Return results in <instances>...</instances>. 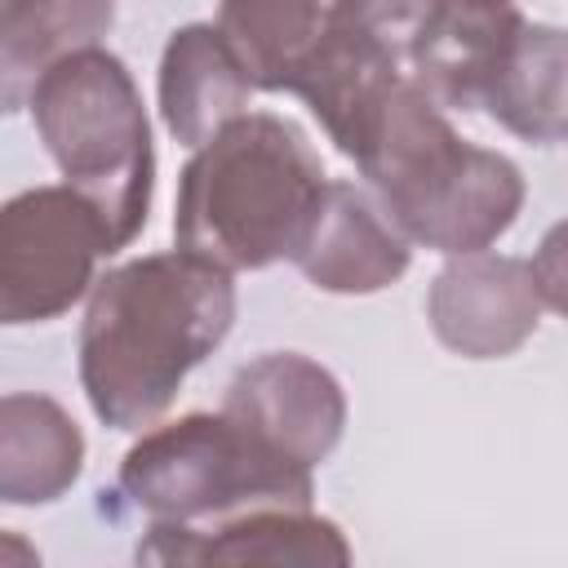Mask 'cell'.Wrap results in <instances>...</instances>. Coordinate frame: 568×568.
Here are the masks:
<instances>
[{"label": "cell", "mask_w": 568, "mask_h": 568, "mask_svg": "<svg viewBox=\"0 0 568 568\" xmlns=\"http://www.w3.org/2000/svg\"><path fill=\"white\" fill-rule=\"evenodd\" d=\"M27 111L62 182L106 217L115 248L133 244L151 217L155 142L124 58L102 44L62 58L36 80Z\"/></svg>", "instance_id": "cell-4"}, {"label": "cell", "mask_w": 568, "mask_h": 568, "mask_svg": "<svg viewBox=\"0 0 568 568\" xmlns=\"http://www.w3.org/2000/svg\"><path fill=\"white\" fill-rule=\"evenodd\" d=\"M115 497L146 524L200 528L257 506H311L315 466L271 448L222 408L182 413L129 444Z\"/></svg>", "instance_id": "cell-5"}, {"label": "cell", "mask_w": 568, "mask_h": 568, "mask_svg": "<svg viewBox=\"0 0 568 568\" xmlns=\"http://www.w3.org/2000/svg\"><path fill=\"white\" fill-rule=\"evenodd\" d=\"M413 262V240L390 222L368 186L328 178V191L293 253V266L337 297H368L390 288Z\"/></svg>", "instance_id": "cell-11"}, {"label": "cell", "mask_w": 568, "mask_h": 568, "mask_svg": "<svg viewBox=\"0 0 568 568\" xmlns=\"http://www.w3.org/2000/svg\"><path fill=\"white\" fill-rule=\"evenodd\" d=\"M115 27V0H0V106H27L36 80Z\"/></svg>", "instance_id": "cell-15"}, {"label": "cell", "mask_w": 568, "mask_h": 568, "mask_svg": "<svg viewBox=\"0 0 568 568\" xmlns=\"http://www.w3.org/2000/svg\"><path fill=\"white\" fill-rule=\"evenodd\" d=\"M80 470L84 430L75 417L40 390H9L0 399V501L49 506L75 488Z\"/></svg>", "instance_id": "cell-14"}, {"label": "cell", "mask_w": 568, "mask_h": 568, "mask_svg": "<svg viewBox=\"0 0 568 568\" xmlns=\"http://www.w3.org/2000/svg\"><path fill=\"white\" fill-rule=\"evenodd\" d=\"M355 169L390 222L444 257L493 248L528 195L519 164L466 142L417 80L399 84Z\"/></svg>", "instance_id": "cell-3"}, {"label": "cell", "mask_w": 568, "mask_h": 568, "mask_svg": "<svg viewBox=\"0 0 568 568\" xmlns=\"http://www.w3.org/2000/svg\"><path fill=\"white\" fill-rule=\"evenodd\" d=\"M528 266H532V280H537L541 302H546L555 315L568 320V217H559V222L541 235V244H537V253H532Z\"/></svg>", "instance_id": "cell-18"}, {"label": "cell", "mask_w": 568, "mask_h": 568, "mask_svg": "<svg viewBox=\"0 0 568 568\" xmlns=\"http://www.w3.org/2000/svg\"><path fill=\"white\" fill-rule=\"evenodd\" d=\"M435 0H333L315 58L297 80V98L328 142L359 160L399 93L413 80V44Z\"/></svg>", "instance_id": "cell-6"}, {"label": "cell", "mask_w": 568, "mask_h": 568, "mask_svg": "<svg viewBox=\"0 0 568 568\" xmlns=\"http://www.w3.org/2000/svg\"><path fill=\"white\" fill-rule=\"evenodd\" d=\"M484 111L506 133L555 146L568 138V31L555 22L519 27L497 80L488 84Z\"/></svg>", "instance_id": "cell-16"}, {"label": "cell", "mask_w": 568, "mask_h": 568, "mask_svg": "<svg viewBox=\"0 0 568 568\" xmlns=\"http://www.w3.org/2000/svg\"><path fill=\"white\" fill-rule=\"evenodd\" d=\"M120 253L106 217L67 182L27 186L0 209V320L49 324L98 284V262Z\"/></svg>", "instance_id": "cell-7"}, {"label": "cell", "mask_w": 568, "mask_h": 568, "mask_svg": "<svg viewBox=\"0 0 568 568\" xmlns=\"http://www.w3.org/2000/svg\"><path fill=\"white\" fill-rule=\"evenodd\" d=\"M235 306V271L178 244L98 275L75 346L93 417L111 430L155 426L182 382L226 342Z\"/></svg>", "instance_id": "cell-1"}, {"label": "cell", "mask_w": 568, "mask_h": 568, "mask_svg": "<svg viewBox=\"0 0 568 568\" xmlns=\"http://www.w3.org/2000/svg\"><path fill=\"white\" fill-rule=\"evenodd\" d=\"M497 4H515V0H497Z\"/></svg>", "instance_id": "cell-19"}, {"label": "cell", "mask_w": 568, "mask_h": 568, "mask_svg": "<svg viewBox=\"0 0 568 568\" xmlns=\"http://www.w3.org/2000/svg\"><path fill=\"white\" fill-rule=\"evenodd\" d=\"M253 93L257 89L231 40L217 31V22H182L164 40L155 98L160 120L178 146H204L213 133H222L231 120L248 111Z\"/></svg>", "instance_id": "cell-13"}, {"label": "cell", "mask_w": 568, "mask_h": 568, "mask_svg": "<svg viewBox=\"0 0 568 568\" xmlns=\"http://www.w3.org/2000/svg\"><path fill=\"white\" fill-rule=\"evenodd\" d=\"M524 13L497 0H435L417 44L413 80L444 111H484L488 84L497 80Z\"/></svg>", "instance_id": "cell-12"}, {"label": "cell", "mask_w": 568, "mask_h": 568, "mask_svg": "<svg viewBox=\"0 0 568 568\" xmlns=\"http://www.w3.org/2000/svg\"><path fill=\"white\" fill-rule=\"evenodd\" d=\"M222 413L302 466L333 457L346 430V390L337 373L302 351H266L235 368Z\"/></svg>", "instance_id": "cell-9"}, {"label": "cell", "mask_w": 568, "mask_h": 568, "mask_svg": "<svg viewBox=\"0 0 568 568\" xmlns=\"http://www.w3.org/2000/svg\"><path fill=\"white\" fill-rule=\"evenodd\" d=\"M328 191L311 138L275 111H244L191 151L173 200V244L226 271L293 262Z\"/></svg>", "instance_id": "cell-2"}, {"label": "cell", "mask_w": 568, "mask_h": 568, "mask_svg": "<svg viewBox=\"0 0 568 568\" xmlns=\"http://www.w3.org/2000/svg\"><path fill=\"white\" fill-rule=\"evenodd\" d=\"M532 266L510 253H457L426 288V324L435 342L462 359H506L541 324Z\"/></svg>", "instance_id": "cell-8"}, {"label": "cell", "mask_w": 568, "mask_h": 568, "mask_svg": "<svg viewBox=\"0 0 568 568\" xmlns=\"http://www.w3.org/2000/svg\"><path fill=\"white\" fill-rule=\"evenodd\" d=\"M142 564H266V568H346V532L311 506H257L217 524H146Z\"/></svg>", "instance_id": "cell-10"}, {"label": "cell", "mask_w": 568, "mask_h": 568, "mask_svg": "<svg viewBox=\"0 0 568 568\" xmlns=\"http://www.w3.org/2000/svg\"><path fill=\"white\" fill-rule=\"evenodd\" d=\"M333 0H222L217 31L240 53L253 89L293 93L320 49Z\"/></svg>", "instance_id": "cell-17"}]
</instances>
